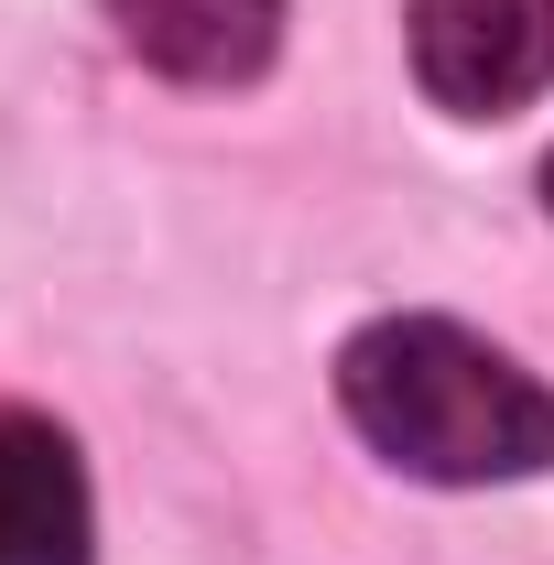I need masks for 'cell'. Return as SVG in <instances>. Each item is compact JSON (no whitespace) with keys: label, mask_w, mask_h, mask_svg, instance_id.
Returning a JSON list of instances; mask_svg holds the SVG:
<instances>
[{"label":"cell","mask_w":554,"mask_h":565,"mask_svg":"<svg viewBox=\"0 0 554 565\" xmlns=\"http://www.w3.org/2000/svg\"><path fill=\"white\" fill-rule=\"evenodd\" d=\"M338 403L403 479H435V490L533 479L554 457V392L511 349H489L446 316L359 327L338 349Z\"/></svg>","instance_id":"6da1fadb"},{"label":"cell","mask_w":554,"mask_h":565,"mask_svg":"<svg viewBox=\"0 0 554 565\" xmlns=\"http://www.w3.org/2000/svg\"><path fill=\"white\" fill-rule=\"evenodd\" d=\"M414 76L435 109L500 120L554 87V0H414Z\"/></svg>","instance_id":"7a4b0ae2"},{"label":"cell","mask_w":554,"mask_h":565,"mask_svg":"<svg viewBox=\"0 0 554 565\" xmlns=\"http://www.w3.org/2000/svg\"><path fill=\"white\" fill-rule=\"evenodd\" d=\"M109 22L141 66L185 76V87H239L283 44V0H109Z\"/></svg>","instance_id":"3957f363"},{"label":"cell","mask_w":554,"mask_h":565,"mask_svg":"<svg viewBox=\"0 0 554 565\" xmlns=\"http://www.w3.org/2000/svg\"><path fill=\"white\" fill-rule=\"evenodd\" d=\"M0 565H87V468L44 414H0Z\"/></svg>","instance_id":"277c9868"},{"label":"cell","mask_w":554,"mask_h":565,"mask_svg":"<svg viewBox=\"0 0 554 565\" xmlns=\"http://www.w3.org/2000/svg\"><path fill=\"white\" fill-rule=\"evenodd\" d=\"M544 207H554V163H544Z\"/></svg>","instance_id":"5b68a950"}]
</instances>
